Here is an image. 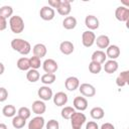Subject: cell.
I'll use <instances>...</instances> for the list:
<instances>
[{
	"label": "cell",
	"instance_id": "1",
	"mask_svg": "<svg viewBox=\"0 0 129 129\" xmlns=\"http://www.w3.org/2000/svg\"><path fill=\"white\" fill-rule=\"evenodd\" d=\"M11 47L22 55H26L31 50V45L28 41L22 38H14L11 40Z\"/></svg>",
	"mask_w": 129,
	"mask_h": 129
},
{
	"label": "cell",
	"instance_id": "2",
	"mask_svg": "<svg viewBox=\"0 0 129 129\" xmlns=\"http://www.w3.org/2000/svg\"><path fill=\"white\" fill-rule=\"evenodd\" d=\"M9 26L13 33H21L24 30V21L21 16L13 15L9 18Z\"/></svg>",
	"mask_w": 129,
	"mask_h": 129
},
{
	"label": "cell",
	"instance_id": "3",
	"mask_svg": "<svg viewBox=\"0 0 129 129\" xmlns=\"http://www.w3.org/2000/svg\"><path fill=\"white\" fill-rule=\"evenodd\" d=\"M86 116L84 113L75 112L71 117V124L73 129H81L86 122Z\"/></svg>",
	"mask_w": 129,
	"mask_h": 129
},
{
	"label": "cell",
	"instance_id": "4",
	"mask_svg": "<svg viewBox=\"0 0 129 129\" xmlns=\"http://www.w3.org/2000/svg\"><path fill=\"white\" fill-rule=\"evenodd\" d=\"M96 40V35L93 31L91 30H87L84 31L82 34V43L85 47H91Z\"/></svg>",
	"mask_w": 129,
	"mask_h": 129
},
{
	"label": "cell",
	"instance_id": "5",
	"mask_svg": "<svg viewBox=\"0 0 129 129\" xmlns=\"http://www.w3.org/2000/svg\"><path fill=\"white\" fill-rule=\"evenodd\" d=\"M115 17L118 21L127 22L129 19V9L125 6H119L115 10Z\"/></svg>",
	"mask_w": 129,
	"mask_h": 129
},
{
	"label": "cell",
	"instance_id": "6",
	"mask_svg": "<svg viewBox=\"0 0 129 129\" xmlns=\"http://www.w3.org/2000/svg\"><path fill=\"white\" fill-rule=\"evenodd\" d=\"M42 69L45 72V74H54L58 69V64L54 59L46 58L42 62Z\"/></svg>",
	"mask_w": 129,
	"mask_h": 129
},
{
	"label": "cell",
	"instance_id": "7",
	"mask_svg": "<svg viewBox=\"0 0 129 129\" xmlns=\"http://www.w3.org/2000/svg\"><path fill=\"white\" fill-rule=\"evenodd\" d=\"M79 91L85 97H94L95 94H96L95 87L91 84H88V83H84V84L80 85L79 86Z\"/></svg>",
	"mask_w": 129,
	"mask_h": 129
},
{
	"label": "cell",
	"instance_id": "8",
	"mask_svg": "<svg viewBox=\"0 0 129 129\" xmlns=\"http://www.w3.org/2000/svg\"><path fill=\"white\" fill-rule=\"evenodd\" d=\"M39 15H40L41 19H43L45 21H50V20H52L54 18L55 12H54V9H52L51 7H49V6H43L42 8H40Z\"/></svg>",
	"mask_w": 129,
	"mask_h": 129
},
{
	"label": "cell",
	"instance_id": "9",
	"mask_svg": "<svg viewBox=\"0 0 129 129\" xmlns=\"http://www.w3.org/2000/svg\"><path fill=\"white\" fill-rule=\"evenodd\" d=\"M37 95L41 101H49L52 98V90L48 86H42L38 89Z\"/></svg>",
	"mask_w": 129,
	"mask_h": 129
},
{
	"label": "cell",
	"instance_id": "10",
	"mask_svg": "<svg viewBox=\"0 0 129 129\" xmlns=\"http://www.w3.org/2000/svg\"><path fill=\"white\" fill-rule=\"evenodd\" d=\"M85 24L92 31V30H95V29L99 28L100 22H99V19L96 16H94V15H87L86 18H85Z\"/></svg>",
	"mask_w": 129,
	"mask_h": 129
},
{
	"label": "cell",
	"instance_id": "11",
	"mask_svg": "<svg viewBox=\"0 0 129 129\" xmlns=\"http://www.w3.org/2000/svg\"><path fill=\"white\" fill-rule=\"evenodd\" d=\"M64 86H66V89L68 91L73 92V91L79 89L80 81H79V79L77 77H69L64 81Z\"/></svg>",
	"mask_w": 129,
	"mask_h": 129
},
{
	"label": "cell",
	"instance_id": "12",
	"mask_svg": "<svg viewBox=\"0 0 129 129\" xmlns=\"http://www.w3.org/2000/svg\"><path fill=\"white\" fill-rule=\"evenodd\" d=\"M52 100L55 106L61 107L68 103V95L63 92H57L54 96H52Z\"/></svg>",
	"mask_w": 129,
	"mask_h": 129
},
{
	"label": "cell",
	"instance_id": "13",
	"mask_svg": "<svg viewBox=\"0 0 129 129\" xmlns=\"http://www.w3.org/2000/svg\"><path fill=\"white\" fill-rule=\"evenodd\" d=\"M45 124L44 118L41 116H36L31 119L28 123V129H42Z\"/></svg>",
	"mask_w": 129,
	"mask_h": 129
},
{
	"label": "cell",
	"instance_id": "14",
	"mask_svg": "<svg viewBox=\"0 0 129 129\" xmlns=\"http://www.w3.org/2000/svg\"><path fill=\"white\" fill-rule=\"evenodd\" d=\"M59 15L68 16L71 13L72 7H71V1L70 0H60V5L56 9Z\"/></svg>",
	"mask_w": 129,
	"mask_h": 129
},
{
	"label": "cell",
	"instance_id": "15",
	"mask_svg": "<svg viewBox=\"0 0 129 129\" xmlns=\"http://www.w3.org/2000/svg\"><path fill=\"white\" fill-rule=\"evenodd\" d=\"M74 108L77 109L78 111H85L87 108H88V101L85 97H76L74 99Z\"/></svg>",
	"mask_w": 129,
	"mask_h": 129
},
{
	"label": "cell",
	"instance_id": "16",
	"mask_svg": "<svg viewBox=\"0 0 129 129\" xmlns=\"http://www.w3.org/2000/svg\"><path fill=\"white\" fill-rule=\"evenodd\" d=\"M31 107H32V112L35 113V114L38 115V116L42 115V114L45 112V110H46V106H45L44 102L41 101V100H36V101H34V102L32 103V106H31Z\"/></svg>",
	"mask_w": 129,
	"mask_h": 129
},
{
	"label": "cell",
	"instance_id": "17",
	"mask_svg": "<svg viewBox=\"0 0 129 129\" xmlns=\"http://www.w3.org/2000/svg\"><path fill=\"white\" fill-rule=\"evenodd\" d=\"M75 49V46L73 44L72 41H69V40H64L62 42H60L59 44V50L62 54H66V55H69L71 53H73Z\"/></svg>",
	"mask_w": 129,
	"mask_h": 129
},
{
	"label": "cell",
	"instance_id": "18",
	"mask_svg": "<svg viewBox=\"0 0 129 129\" xmlns=\"http://www.w3.org/2000/svg\"><path fill=\"white\" fill-rule=\"evenodd\" d=\"M120 55V48L119 46L115 45V44H112V45H109L106 49V56L109 57L110 59H116L118 56Z\"/></svg>",
	"mask_w": 129,
	"mask_h": 129
},
{
	"label": "cell",
	"instance_id": "19",
	"mask_svg": "<svg viewBox=\"0 0 129 129\" xmlns=\"http://www.w3.org/2000/svg\"><path fill=\"white\" fill-rule=\"evenodd\" d=\"M129 84V72L124 71L119 74V76L116 78V85L118 87H124Z\"/></svg>",
	"mask_w": 129,
	"mask_h": 129
},
{
	"label": "cell",
	"instance_id": "20",
	"mask_svg": "<svg viewBox=\"0 0 129 129\" xmlns=\"http://www.w3.org/2000/svg\"><path fill=\"white\" fill-rule=\"evenodd\" d=\"M32 52H33L34 56H37V57L41 58V57L45 56V54L47 52V49H46V46L43 43H36L32 48Z\"/></svg>",
	"mask_w": 129,
	"mask_h": 129
},
{
	"label": "cell",
	"instance_id": "21",
	"mask_svg": "<svg viewBox=\"0 0 129 129\" xmlns=\"http://www.w3.org/2000/svg\"><path fill=\"white\" fill-rule=\"evenodd\" d=\"M106 57H107V56H106L105 51H103V50H101V49L95 50V51L93 52L92 56H91V59H92L91 61H94V62H97V63L102 64V63L105 62Z\"/></svg>",
	"mask_w": 129,
	"mask_h": 129
},
{
	"label": "cell",
	"instance_id": "22",
	"mask_svg": "<svg viewBox=\"0 0 129 129\" xmlns=\"http://www.w3.org/2000/svg\"><path fill=\"white\" fill-rule=\"evenodd\" d=\"M95 42H96L97 46H98L99 48H101V50H102L103 48H107V47L110 45V38H109L107 35L102 34V35H99V36L96 38Z\"/></svg>",
	"mask_w": 129,
	"mask_h": 129
},
{
	"label": "cell",
	"instance_id": "23",
	"mask_svg": "<svg viewBox=\"0 0 129 129\" xmlns=\"http://www.w3.org/2000/svg\"><path fill=\"white\" fill-rule=\"evenodd\" d=\"M118 62L114 59H109L107 61H105L104 64V71L107 74H114L117 70H118Z\"/></svg>",
	"mask_w": 129,
	"mask_h": 129
},
{
	"label": "cell",
	"instance_id": "24",
	"mask_svg": "<svg viewBox=\"0 0 129 129\" xmlns=\"http://www.w3.org/2000/svg\"><path fill=\"white\" fill-rule=\"evenodd\" d=\"M13 14V8L9 5H5L0 7V18L7 20L8 18H10Z\"/></svg>",
	"mask_w": 129,
	"mask_h": 129
},
{
	"label": "cell",
	"instance_id": "25",
	"mask_svg": "<svg viewBox=\"0 0 129 129\" xmlns=\"http://www.w3.org/2000/svg\"><path fill=\"white\" fill-rule=\"evenodd\" d=\"M62 26L66 29H68V30L74 29L77 26V19H76V17H74V16H67L63 19V21H62Z\"/></svg>",
	"mask_w": 129,
	"mask_h": 129
},
{
	"label": "cell",
	"instance_id": "26",
	"mask_svg": "<svg viewBox=\"0 0 129 129\" xmlns=\"http://www.w3.org/2000/svg\"><path fill=\"white\" fill-rule=\"evenodd\" d=\"M39 78H40V75H39V73H38L37 70L29 69V70L27 71V73H26V79H27V81L30 82V83H35V82H37V81L39 80Z\"/></svg>",
	"mask_w": 129,
	"mask_h": 129
},
{
	"label": "cell",
	"instance_id": "27",
	"mask_svg": "<svg viewBox=\"0 0 129 129\" xmlns=\"http://www.w3.org/2000/svg\"><path fill=\"white\" fill-rule=\"evenodd\" d=\"M90 115H91V117H92L93 119H95V120H100V119H102V118L104 117L105 112H104L103 108H101V107H94V108L90 111Z\"/></svg>",
	"mask_w": 129,
	"mask_h": 129
},
{
	"label": "cell",
	"instance_id": "28",
	"mask_svg": "<svg viewBox=\"0 0 129 129\" xmlns=\"http://www.w3.org/2000/svg\"><path fill=\"white\" fill-rule=\"evenodd\" d=\"M17 68L20 70V71H28L30 69V64H29V58L23 56V57H20L18 60H17V63H16Z\"/></svg>",
	"mask_w": 129,
	"mask_h": 129
},
{
	"label": "cell",
	"instance_id": "29",
	"mask_svg": "<svg viewBox=\"0 0 129 129\" xmlns=\"http://www.w3.org/2000/svg\"><path fill=\"white\" fill-rule=\"evenodd\" d=\"M26 124V120L21 118L20 116H14L13 119H12V126L15 128V129H21L25 126Z\"/></svg>",
	"mask_w": 129,
	"mask_h": 129
},
{
	"label": "cell",
	"instance_id": "30",
	"mask_svg": "<svg viewBox=\"0 0 129 129\" xmlns=\"http://www.w3.org/2000/svg\"><path fill=\"white\" fill-rule=\"evenodd\" d=\"M55 79H56V77H55L54 74H44V75L41 76L40 81H41V83L44 84L45 86H48V85L53 84L54 81H55Z\"/></svg>",
	"mask_w": 129,
	"mask_h": 129
},
{
	"label": "cell",
	"instance_id": "31",
	"mask_svg": "<svg viewBox=\"0 0 129 129\" xmlns=\"http://www.w3.org/2000/svg\"><path fill=\"white\" fill-rule=\"evenodd\" d=\"M2 113L5 117L10 118V117H14L16 114V109L13 105H6L3 107L2 109Z\"/></svg>",
	"mask_w": 129,
	"mask_h": 129
},
{
	"label": "cell",
	"instance_id": "32",
	"mask_svg": "<svg viewBox=\"0 0 129 129\" xmlns=\"http://www.w3.org/2000/svg\"><path fill=\"white\" fill-rule=\"evenodd\" d=\"M75 112H76V111H75V108H74V107L67 106V107H64V108H62V109H61L60 115H61V117H62L63 119L69 120V119H71L72 115H73Z\"/></svg>",
	"mask_w": 129,
	"mask_h": 129
},
{
	"label": "cell",
	"instance_id": "33",
	"mask_svg": "<svg viewBox=\"0 0 129 129\" xmlns=\"http://www.w3.org/2000/svg\"><path fill=\"white\" fill-rule=\"evenodd\" d=\"M29 64H30V69H33V70H37L40 68V66L42 64L41 61H40V58L37 57V56H31L29 58Z\"/></svg>",
	"mask_w": 129,
	"mask_h": 129
},
{
	"label": "cell",
	"instance_id": "34",
	"mask_svg": "<svg viewBox=\"0 0 129 129\" xmlns=\"http://www.w3.org/2000/svg\"><path fill=\"white\" fill-rule=\"evenodd\" d=\"M17 114H18V116H20L21 118L27 120V119L30 117L31 112H30V109H29V108H27V107H21V108L18 109Z\"/></svg>",
	"mask_w": 129,
	"mask_h": 129
},
{
	"label": "cell",
	"instance_id": "35",
	"mask_svg": "<svg viewBox=\"0 0 129 129\" xmlns=\"http://www.w3.org/2000/svg\"><path fill=\"white\" fill-rule=\"evenodd\" d=\"M101 70H102V64L94 62V61H91L89 63V71L91 74H94V75L99 74L101 72Z\"/></svg>",
	"mask_w": 129,
	"mask_h": 129
},
{
	"label": "cell",
	"instance_id": "36",
	"mask_svg": "<svg viewBox=\"0 0 129 129\" xmlns=\"http://www.w3.org/2000/svg\"><path fill=\"white\" fill-rule=\"evenodd\" d=\"M45 128L46 129H59V124L56 120L51 119L45 124Z\"/></svg>",
	"mask_w": 129,
	"mask_h": 129
},
{
	"label": "cell",
	"instance_id": "37",
	"mask_svg": "<svg viewBox=\"0 0 129 129\" xmlns=\"http://www.w3.org/2000/svg\"><path fill=\"white\" fill-rule=\"evenodd\" d=\"M7 98H8V92H7V90L5 88H3V87H0V103L6 101Z\"/></svg>",
	"mask_w": 129,
	"mask_h": 129
},
{
	"label": "cell",
	"instance_id": "38",
	"mask_svg": "<svg viewBox=\"0 0 129 129\" xmlns=\"http://www.w3.org/2000/svg\"><path fill=\"white\" fill-rule=\"evenodd\" d=\"M60 5V0H48V6L51 7L52 9L53 8H58Z\"/></svg>",
	"mask_w": 129,
	"mask_h": 129
},
{
	"label": "cell",
	"instance_id": "39",
	"mask_svg": "<svg viewBox=\"0 0 129 129\" xmlns=\"http://www.w3.org/2000/svg\"><path fill=\"white\" fill-rule=\"evenodd\" d=\"M86 129H99V126L95 121H89L86 124Z\"/></svg>",
	"mask_w": 129,
	"mask_h": 129
},
{
	"label": "cell",
	"instance_id": "40",
	"mask_svg": "<svg viewBox=\"0 0 129 129\" xmlns=\"http://www.w3.org/2000/svg\"><path fill=\"white\" fill-rule=\"evenodd\" d=\"M100 129H115V127H114V125H113V124H111V123L107 122V123L102 124V126H101V128H100Z\"/></svg>",
	"mask_w": 129,
	"mask_h": 129
},
{
	"label": "cell",
	"instance_id": "41",
	"mask_svg": "<svg viewBox=\"0 0 129 129\" xmlns=\"http://www.w3.org/2000/svg\"><path fill=\"white\" fill-rule=\"evenodd\" d=\"M6 27H7V20H4V19L0 18V31L6 29Z\"/></svg>",
	"mask_w": 129,
	"mask_h": 129
},
{
	"label": "cell",
	"instance_id": "42",
	"mask_svg": "<svg viewBox=\"0 0 129 129\" xmlns=\"http://www.w3.org/2000/svg\"><path fill=\"white\" fill-rule=\"evenodd\" d=\"M4 71H5V67H4V64H3V63L0 61V76H1V75L4 73Z\"/></svg>",
	"mask_w": 129,
	"mask_h": 129
},
{
	"label": "cell",
	"instance_id": "43",
	"mask_svg": "<svg viewBox=\"0 0 129 129\" xmlns=\"http://www.w3.org/2000/svg\"><path fill=\"white\" fill-rule=\"evenodd\" d=\"M0 129H7V126L3 123H0Z\"/></svg>",
	"mask_w": 129,
	"mask_h": 129
},
{
	"label": "cell",
	"instance_id": "44",
	"mask_svg": "<svg viewBox=\"0 0 129 129\" xmlns=\"http://www.w3.org/2000/svg\"><path fill=\"white\" fill-rule=\"evenodd\" d=\"M72 129H73V128H72Z\"/></svg>",
	"mask_w": 129,
	"mask_h": 129
}]
</instances>
